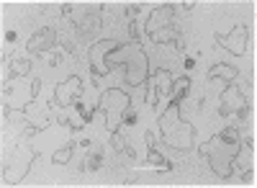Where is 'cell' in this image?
<instances>
[{"instance_id":"obj_1","label":"cell","mask_w":257,"mask_h":188,"mask_svg":"<svg viewBox=\"0 0 257 188\" xmlns=\"http://www.w3.org/2000/svg\"><path fill=\"white\" fill-rule=\"evenodd\" d=\"M201 157L208 162V168L216 173L219 178H231L234 175V162L239 160L242 152V137L239 129H224L216 137H211L208 142L201 144Z\"/></svg>"},{"instance_id":"obj_2","label":"cell","mask_w":257,"mask_h":188,"mask_svg":"<svg viewBox=\"0 0 257 188\" xmlns=\"http://www.w3.org/2000/svg\"><path fill=\"white\" fill-rule=\"evenodd\" d=\"M108 67L123 70V82L128 88H139L149 80V59L139 41H121V47L108 54Z\"/></svg>"},{"instance_id":"obj_3","label":"cell","mask_w":257,"mask_h":188,"mask_svg":"<svg viewBox=\"0 0 257 188\" xmlns=\"http://www.w3.org/2000/svg\"><path fill=\"white\" fill-rule=\"evenodd\" d=\"M157 124L162 132V142L167 147H173L178 152H190L196 147V127L183 119L178 101H167V109L160 114Z\"/></svg>"},{"instance_id":"obj_4","label":"cell","mask_w":257,"mask_h":188,"mask_svg":"<svg viewBox=\"0 0 257 188\" xmlns=\"http://www.w3.org/2000/svg\"><path fill=\"white\" fill-rule=\"evenodd\" d=\"M39 90H41L39 77H13L8 85L3 82V116H8L11 111H26L36 101Z\"/></svg>"},{"instance_id":"obj_5","label":"cell","mask_w":257,"mask_h":188,"mask_svg":"<svg viewBox=\"0 0 257 188\" xmlns=\"http://www.w3.org/2000/svg\"><path fill=\"white\" fill-rule=\"evenodd\" d=\"M98 109L105 116V129H108V134H113L121 129L126 111L132 109V96H126L121 88H108V90H103V96L98 101Z\"/></svg>"},{"instance_id":"obj_6","label":"cell","mask_w":257,"mask_h":188,"mask_svg":"<svg viewBox=\"0 0 257 188\" xmlns=\"http://www.w3.org/2000/svg\"><path fill=\"white\" fill-rule=\"evenodd\" d=\"M64 21L80 31L82 39H88L100 31V6H88V3H64L62 6Z\"/></svg>"},{"instance_id":"obj_7","label":"cell","mask_w":257,"mask_h":188,"mask_svg":"<svg viewBox=\"0 0 257 188\" xmlns=\"http://www.w3.org/2000/svg\"><path fill=\"white\" fill-rule=\"evenodd\" d=\"M34 157L36 152H26V147H16L8 155V162H3V183H18L21 178H26Z\"/></svg>"},{"instance_id":"obj_8","label":"cell","mask_w":257,"mask_h":188,"mask_svg":"<svg viewBox=\"0 0 257 188\" xmlns=\"http://www.w3.org/2000/svg\"><path fill=\"white\" fill-rule=\"evenodd\" d=\"M116 47H121V41H116V39H100V41H95V44L90 47V72L95 75V77H103V75H111L113 70L108 67V54L116 49Z\"/></svg>"},{"instance_id":"obj_9","label":"cell","mask_w":257,"mask_h":188,"mask_svg":"<svg viewBox=\"0 0 257 188\" xmlns=\"http://www.w3.org/2000/svg\"><path fill=\"white\" fill-rule=\"evenodd\" d=\"M219 116H239V119H247V98L244 93L229 82L221 93V101H219Z\"/></svg>"},{"instance_id":"obj_10","label":"cell","mask_w":257,"mask_h":188,"mask_svg":"<svg viewBox=\"0 0 257 188\" xmlns=\"http://www.w3.org/2000/svg\"><path fill=\"white\" fill-rule=\"evenodd\" d=\"M82 101V80L77 75L67 77L64 82H57L54 88V103L59 109H70V106H77Z\"/></svg>"},{"instance_id":"obj_11","label":"cell","mask_w":257,"mask_h":188,"mask_svg":"<svg viewBox=\"0 0 257 188\" xmlns=\"http://www.w3.org/2000/svg\"><path fill=\"white\" fill-rule=\"evenodd\" d=\"M247 41H249V29L244 24H239L237 29H231L229 34H216V44L224 47L231 54H237V57L247 54Z\"/></svg>"},{"instance_id":"obj_12","label":"cell","mask_w":257,"mask_h":188,"mask_svg":"<svg viewBox=\"0 0 257 188\" xmlns=\"http://www.w3.org/2000/svg\"><path fill=\"white\" fill-rule=\"evenodd\" d=\"M57 41H59V39H57V31H54V29H39V31H34V34L29 36L26 52L34 54V57H47L49 52H54Z\"/></svg>"},{"instance_id":"obj_13","label":"cell","mask_w":257,"mask_h":188,"mask_svg":"<svg viewBox=\"0 0 257 188\" xmlns=\"http://www.w3.org/2000/svg\"><path fill=\"white\" fill-rule=\"evenodd\" d=\"M173 18H175V6H173V3L157 6L152 13H149L147 24H144L147 36H149V34H155V31H160V29H165V26H173Z\"/></svg>"},{"instance_id":"obj_14","label":"cell","mask_w":257,"mask_h":188,"mask_svg":"<svg viewBox=\"0 0 257 188\" xmlns=\"http://www.w3.org/2000/svg\"><path fill=\"white\" fill-rule=\"evenodd\" d=\"M80 103H82V101H80ZM80 103H77V106H70V109H62V114L57 116V124H62V127H67V129H72V132H80V129L85 127Z\"/></svg>"},{"instance_id":"obj_15","label":"cell","mask_w":257,"mask_h":188,"mask_svg":"<svg viewBox=\"0 0 257 188\" xmlns=\"http://www.w3.org/2000/svg\"><path fill=\"white\" fill-rule=\"evenodd\" d=\"M239 72H237V67H231V65H226V62H219V65H213L211 70H208V82H213V80H224L226 85L229 82H234V77H237Z\"/></svg>"},{"instance_id":"obj_16","label":"cell","mask_w":257,"mask_h":188,"mask_svg":"<svg viewBox=\"0 0 257 188\" xmlns=\"http://www.w3.org/2000/svg\"><path fill=\"white\" fill-rule=\"evenodd\" d=\"M149 41H152V44H178L180 41V29L165 26V29H160L155 34H149Z\"/></svg>"},{"instance_id":"obj_17","label":"cell","mask_w":257,"mask_h":188,"mask_svg":"<svg viewBox=\"0 0 257 188\" xmlns=\"http://www.w3.org/2000/svg\"><path fill=\"white\" fill-rule=\"evenodd\" d=\"M173 75L170 72H165V70H160L157 75H155V82H152V88L157 90V96L160 98H170V90H173Z\"/></svg>"},{"instance_id":"obj_18","label":"cell","mask_w":257,"mask_h":188,"mask_svg":"<svg viewBox=\"0 0 257 188\" xmlns=\"http://www.w3.org/2000/svg\"><path fill=\"white\" fill-rule=\"evenodd\" d=\"M31 72V59L24 54L11 57V77H29Z\"/></svg>"},{"instance_id":"obj_19","label":"cell","mask_w":257,"mask_h":188,"mask_svg":"<svg viewBox=\"0 0 257 188\" xmlns=\"http://www.w3.org/2000/svg\"><path fill=\"white\" fill-rule=\"evenodd\" d=\"M147 168H155V170H173V162L167 157H162L155 147H147Z\"/></svg>"},{"instance_id":"obj_20","label":"cell","mask_w":257,"mask_h":188,"mask_svg":"<svg viewBox=\"0 0 257 188\" xmlns=\"http://www.w3.org/2000/svg\"><path fill=\"white\" fill-rule=\"evenodd\" d=\"M111 147H113L118 155H123V157H134V147L128 144V139H126L121 132H113V134H111Z\"/></svg>"},{"instance_id":"obj_21","label":"cell","mask_w":257,"mask_h":188,"mask_svg":"<svg viewBox=\"0 0 257 188\" xmlns=\"http://www.w3.org/2000/svg\"><path fill=\"white\" fill-rule=\"evenodd\" d=\"M188 88H190V77H188V75L175 77V80H173V90H170V98H167V101H178V103H180V101L185 98Z\"/></svg>"},{"instance_id":"obj_22","label":"cell","mask_w":257,"mask_h":188,"mask_svg":"<svg viewBox=\"0 0 257 188\" xmlns=\"http://www.w3.org/2000/svg\"><path fill=\"white\" fill-rule=\"evenodd\" d=\"M72 152H75V142H67L64 147H59L54 155H52V162L54 165H67L72 160Z\"/></svg>"},{"instance_id":"obj_23","label":"cell","mask_w":257,"mask_h":188,"mask_svg":"<svg viewBox=\"0 0 257 188\" xmlns=\"http://www.w3.org/2000/svg\"><path fill=\"white\" fill-rule=\"evenodd\" d=\"M103 165V150H95V152H90L88 157H85V162H82V170H88V173H95L98 168Z\"/></svg>"},{"instance_id":"obj_24","label":"cell","mask_w":257,"mask_h":188,"mask_svg":"<svg viewBox=\"0 0 257 188\" xmlns=\"http://www.w3.org/2000/svg\"><path fill=\"white\" fill-rule=\"evenodd\" d=\"M62 59H64V54H59V52H49L47 65H49V67H57V65H62Z\"/></svg>"},{"instance_id":"obj_25","label":"cell","mask_w":257,"mask_h":188,"mask_svg":"<svg viewBox=\"0 0 257 188\" xmlns=\"http://www.w3.org/2000/svg\"><path fill=\"white\" fill-rule=\"evenodd\" d=\"M137 13H139V6H137V3L126 6V18H128V21H137Z\"/></svg>"},{"instance_id":"obj_26","label":"cell","mask_w":257,"mask_h":188,"mask_svg":"<svg viewBox=\"0 0 257 188\" xmlns=\"http://www.w3.org/2000/svg\"><path fill=\"white\" fill-rule=\"evenodd\" d=\"M123 124H126V127H134V124H137V114H134L132 109L126 111V116H123Z\"/></svg>"},{"instance_id":"obj_27","label":"cell","mask_w":257,"mask_h":188,"mask_svg":"<svg viewBox=\"0 0 257 188\" xmlns=\"http://www.w3.org/2000/svg\"><path fill=\"white\" fill-rule=\"evenodd\" d=\"M144 142H147V147H155V134L152 132H144Z\"/></svg>"},{"instance_id":"obj_28","label":"cell","mask_w":257,"mask_h":188,"mask_svg":"<svg viewBox=\"0 0 257 188\" xmlns=\"http://www.w3.org/2000/svg\"><path fill=\"white\" fill-rule=\"evenodd\" d=\"M185 67H188V70H193V67H196V59L188 57V59H185Z\"/></svg>"},{"instance_id":"obj_29","label":"cell","mask_w":257,"mask_h":188,"mask_svg":"<svg viewBox=\"0 0 257 188\" xmlns=\"http://www.w3.org/2000/svg\"><path fill=\"white\" fill-rule=\"evenodd\" d=\"M183 8H185V11H193V8H196V3H193V0H185Z\"/></svg>"},{"instance_id":"obj_30","label":"cell","mask_w":257,"mask_h":188,"mask_svg":"<svg viewBox=\"0 0 257 188\" xmlns=\"http://www.w3.org/2000/svg\"><path fill=\"white\" fill-rule=\"evenodd\" d=\"M6 39L8 41H16V31H6Z\"/></svg>"}]
</instances>
